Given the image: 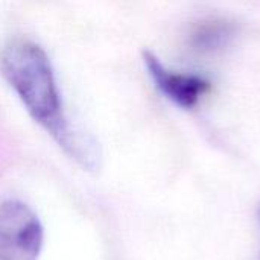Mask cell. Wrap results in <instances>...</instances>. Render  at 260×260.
<instances>
[{
  "label": "cell",
  "mask_w": 260,
  "mask_h": 260,
  "mask_svg": "<svg viewBox=\"0 0 260 260\" xmlns=\"http://www.w3.org/2000/svg\"><path fill=\"white\" fill-rule=\"evenodd\" d=\"M0 73L27 114L66 154L85 168L94 165L91 148L73 129L66 114L53 66L40 44L26 38L8 41L0 50Z\"/></svg>",
  "instance_id": "6da1fadb"
},
{
  "label": "cell",
  "mask_w": 260,
  "mask_h": 260,
  "mask_svg": "<svg viewBox=\"0 0 260 260\" xmlns=\"http://www.w3.org/2000/svg\"><path fill=\"white\" fill-rule=\"evenodd\" d=\"M43 241V225L27 204L0 201V260H38Z\"/></svg>",
  "instance_id": "7a4b0ae2"
},
{
  "label": "cell",
  "mask_w": 260,
  "mask_h": 260,
  "mask_svg": "<svg viewBox=\"0 0 260 260\" xmlns=\"http://www.w3.org/2000/svg\"><path fill=\"white\" fill-rule=\"evenodd\" d=\"M143 62L155 87L181 108H193L212 88L206 78L168 69L149 50L143 52Z\"/></svg>",
  "instance_id": "3957f363"
},
{
  "label": "cell",
  "mask_w": 260,
  "mask_h": 260,
  "mask_svg": "<svg viewBox=\"0 0 260 260\" xmlns=\"http://www.w3.org/2000/svg\"><path fill=\"white\" fill-rule=\"evenodd\" d=\"M232 24L221 20H210L198 24L192 34V44L198 50H213L225 44L232 37Z\"/></svg>",
  "instance_id": "277c9868"
}]
</instances>
